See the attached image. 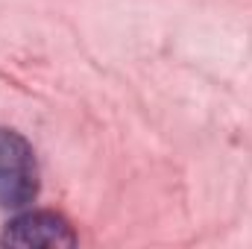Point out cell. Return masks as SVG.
Here are the masks:
<instances>
[{"mask_svg": "<svg viewBox=\"0 0 252 249\" xmlns=\"http://www.w3.org/2000/svg\"><path fill=\"white\" fill-rule=\"evenodd\" d=\"M0 244L21 249H62L76 247V235L70 223L56 211H27L6 223Z\"/></svg>", "mask_w": 252, "mask_h": 249, "instance_id": "7a4b0ae2", "label": "cell"}, {"mask_svg": "<svg viewBox=\"0 0 252 249\" xmlns=\"http://www.w3.org/2000/svg\"><path fill=\"white\" fill-rule=\"evenodd\" d=\"M38 196V161L24 135L0 126V205L24 208Z\"/></svg>", "mask_w": 252, "mask_h": 249, "instance_id": "6da1fadb", "label": "cell"}]
</instances>
